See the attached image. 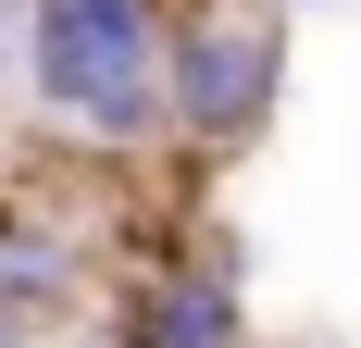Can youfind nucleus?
Segmentation results:
<instances>
[{"label": "nucleus", "instance_id": "nucleus-1", "mask_svg": "<svg viewBox=\"0 0 361 348\" xmlns=\"http://www.w3.org/2000/svg\"><path fill=\"white\" fill-rule=\"evenodd\" d=\"M162 50H175V0H25V100L50 137L100 162L175 149Z\"/></svg>", "mask_w": 361, "mask_h": 348}, {"label": "nucleus", "instance_id": "nucleus-2", "mask_svg": "<svg viewBox=\"0 0 361 348\" xmlns=\"http://www.w3.org/2000/svg\"><path fill=\"white\" fill-rule=\"evenodd\" d=\"M287 13L274 0H175V50H162V100H175L187 162H237L274 137L287 112Z\"/></svg>", "mask_w": 361, "mask_h": 348}, {"label": "nucleus", "instance_id": "nucleus-3", "mask_svg": "<svg viewBox=\"0 0 361 348\" xmlns=\"http://www.w3.org/2000/svg\"><path fill=\"white\" fill-rule=\"evenodd\" d=\"M100 348H250V299H237V237H200L187 261L137 274L100 311Z\"/></svg>", "mask_w": 361, "mask_h": 348}, {"label": "nucleus", "instance_id": "nucleus-4", "mask_svg": "<svg viewBox=\"0 0 361 348\" xmlns=\"http://www.w3.org/2000/svg\"><path fill=\"white\" fill-rule=\"evenodd\" d=\"M0 299L75 323V299H87V237L50 224V211H25V199H0Z\"/></svg>", "mask_w": 361, "mask_h": 348}, {"label": "nucleus", "instance_id": "nucleus-5", "mask_svg": "<svg viewBox=\"0 0 361 348\" xmlns=\"http://www.w3.org/2000/svg\"><path fill=\"white\" fill-rule=\"evenodd\" d=\"M0 348H50V311H25V299H0Z\"/></svg>", "mask_w": 361, "mask_h": 348}, {"label": "nucleus", "instance_id": "nucleus-6", "mask_svg": "<svg viewBox=\"0 0 361 348\" xmlns=\"http://www.w3.org/2000/svg\"><path fill=\"white\" fill-rule=\"evenodd\" d=\"M274 13H287V25H299V13H324V0H274Z\"/></svg>", "mask_w": 361, "mask_h": 348}]
</instances>
